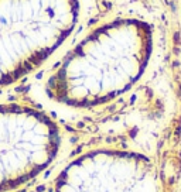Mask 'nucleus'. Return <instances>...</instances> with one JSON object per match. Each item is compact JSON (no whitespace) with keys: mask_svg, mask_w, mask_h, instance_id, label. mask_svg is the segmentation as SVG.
I'll list each match as a JSON object with an SVG mask.
<instances>
[{"mask_svg":"<svg viewBox=\"0 0 181 192\" xmlns=\"http://www.w3.org/2000/svg\"><path fill=\"white\" fill-rule=\"evenodd\" d=\"M147 54L140 29L113 21L82 38L47 81V95L68 107L88 109L116 98L139 78Z\"/></svg>","mask_w":181,"mask_h":192,"instance_id":"obj_1","label":"nucleus"},{"mask_svg":"<svg viewBox=\"0 0 181 192\" xmlns=\"http://www.w3.org/2000/svg\"><path fill=\"white\" fill-rule=\"evenodd\" d=\"M140 181L139 157L95 150L62 168L54 181V192H136Z\"/></svg>","mask_w":181,"mask_h":192,"instance_id":"obj_4","label":"nucleus"},{"mask_svg":"<svg viewBox=\"0 0 181 192\" xmlns=\"http://www.w3.org/2000/svg\"><path fill=\"white\" fill-rule=\"evenodd\" d=\"M61 147L53 119L26 105H0V192L40 175Z\"/></svg>","mask_w":181,"mask_h":192,"instance_id":"obj_3","label":"nucleus"},{"mask_svg":"<svg viewBox=\"0 0 181 192\" xmlns=\"http://www.w3.org/2000/svg\"><path fill=\"white\" fill-rule=\"evenodd\" d=\"M81 0H0V88L44 64L71 35Z\"/></svg>","mask_w":181,"mask_h":192,"instance_id":"obj_2","label":"nucleus"}]
</instances>
